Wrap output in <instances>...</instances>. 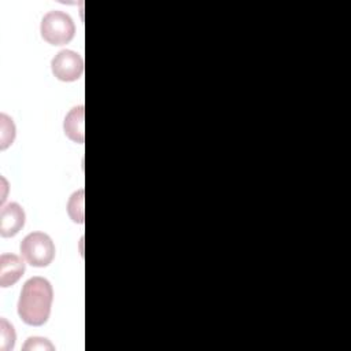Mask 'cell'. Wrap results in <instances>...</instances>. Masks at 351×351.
<instances>
[{
	"label": "cell",
	"instance_id": "cell-2",
	"mask_svg": "<svg viewBox=\"0 0 351 351\" xmlns=\"http://www.w3.org/2000/svg\"><path fill=\"white\" fill-rule=\"evenodd\" d=\"M40 33L48 44L64 45L73 40L75 25L69 14L53 10L44 15L40 25Z\"/></svg>",
	"mask_w": 351,
	"mask_h": 351
},
{
	"label": "cell",
	"instance_id": "cell-8",
	"mask_svg": "<svg viewBox=\"0 0 351 351\" xmlns=\"http://www.w3.org/2000/svg\"><path fill=\"white\" fill-rule=\"evenodd\" d=\"M84 189L74 192L67 204V213L77 223H84Z\"/></svg>",
	"mask_w": 351,
	"mask_h": 351
},
{
	"label": "cell",
	"instance_id": "cell-5",
	"mask_svg": "<svg viewBox=\"0 0 351 351\" xmlns=\"http://www.w3.org/2000/svg\"><path fill=\"white\" fill-rule=\"evenodd\" d=\"M25 211L18 203H8L0 213V234L1 237L15 236L25 225Z\"/></svg>",
	"mask_w": 351,
	"mask_h": 351
},
{
	"label": "cell",
	"instance_id": "cell-3",
	"mask_svg": "<svg viewBox=\"0 0 351 351\" xmlns=\"http://www.w3.org/2000/svg\"><path fill=\"white\" fill-rule=\"evenodd\" d=\"M22 258L34 267H45L55 258V244L43 232L29 233L21 243Z\"/></svg>",
	"mask_w": 351,
	"mask_h": 351
},
{
	"label": "cell",
	"instance_id": "cell-9",
	"mask_svg": "<svg viewBox=\"0 0 351 351\" xmlns=\"http://www.w3.org/2000/svg\"><path fill=\"white\" fill-rule=\"evenodd\" d=\"M16 340V335L14 330V326L5 319L0 318V350L1 351H10Z\"/></svg>",
	"mask_w": 351,
	"mask_h": 351
},
{
	"label": "cell",
	"instance_id": "cell-1",
	"mask_svg": "<svg viewBox=\"0 0 351 351\" xmlns=\"http://www.w3.org/2000/svg\"><path fill=\"white\" fill-rule=\"evenodd\" d=\"M53 289L44 277L29 278L21 291L18 300V314L22 321L32 326L44 325L51 314Z\"/></svg>",
	"mask_w": 351,
	"mask_h": 351
},
{
	"label": "cell",
	"instance_id": "cell-7",
	"mask_svg": "<svg viewBox=\"0 0 351 351\" xmlns=\"http://www.w3.org/2000/svg\"><path fill=\"white\" fill-rule=\"evenodd\" d=\"M84 106H77L70 110L63 122L64 134L74 143L84 144L85 132H84Z\"/></svg>",
	"mask_w": 351,
	"mask_h": 351
},
{
	"label": "cell",
	"instance_id": "cell-11",
	"mask_svg": "<svg viewBox=\"0 0 351 351\" xmlns=\"http://www.w3.org/2000/svg\"><path fill=\"white\" fill-rule=\"evenodd\" d=\"M53 348L55 347L44 337H29L27 341L23 346L25 351H29V350H32V351H36V350H38V351H45V350L52 351Z\"/></svg>",
	"mask_w": 351,
	"mask_h": 351
},
{
	"label": "cell",
	"instance_id": "cell-10",
	"mask_svg": "<svg viewBox=\"0 0 351 351\" xmlns=\"http://www.w3.org/2000/svg\"><path fill=\"white\" fill-rule=\"evenodd\" d=\"M0 121H1L0 148L5 149L8 145L12 144V141L15 138V125H14L12 119L8 115H5V114L0 115Z\"/></svg>",
	"mask_w": 351,
	"mask_h": 351
},
{
	"label": "cell",
	"instance_id": "cell-6",
	"mask_svg": "<svg viewBox=\"0 0 351 351\" xmlns=\"http://www.w3.org/2000/svg\"><path fill=\"white\" fill-rule=\"evenodd\" d=\"M25 271L23 258L15 254H3L0 256V285L3 288L14 285Z\"/></svg>",
	"mask_w": 351,
	"mask_h": 351
},
{
	"label": "cell",
	"instance_id": "cell-4",
	"mask_svg": "<svg viewBox=\"0 0 351 351\" xmlns=\"http://www.w3.org/2000/svg\"><path fill=\"white\" fill-rule=\"evenodd\" d=\"M52 74L64 82L78 80L84 73V59L71 49H63L55 55L51 62Z\"/></svg>",
	"mask_w": 351,
	"mask_h": 351
}]
</instances>
